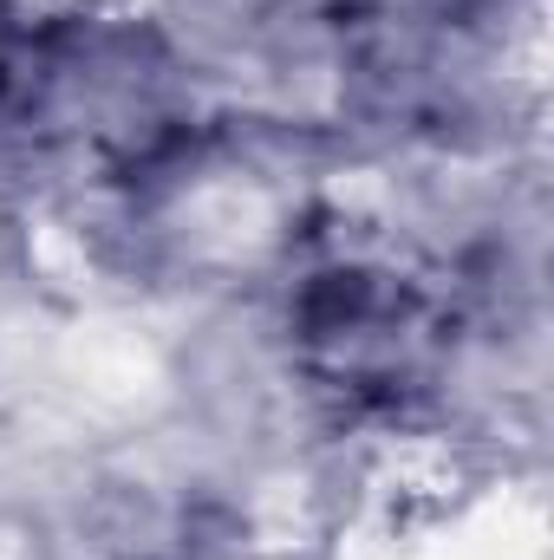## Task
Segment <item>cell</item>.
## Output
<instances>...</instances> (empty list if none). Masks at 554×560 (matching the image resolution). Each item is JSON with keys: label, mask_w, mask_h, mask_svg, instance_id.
Returning <instances> with one entry per match:
<instances>
[{"label": "cell", "mask_w": 554, "mask_h": 560, "mask_svg": "<svg viewBox=\"0 0 554 560\" xmlns=\"http://www.w3.org/2000/svg\"><path fill=\"white\" fill-rule=\"evenodd\" d=\"M0 98H7V26H0Z\"/></svg>", "instance_id": "obj_1"}]
</instances>
